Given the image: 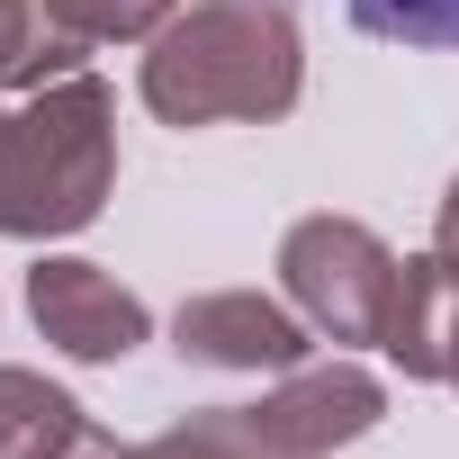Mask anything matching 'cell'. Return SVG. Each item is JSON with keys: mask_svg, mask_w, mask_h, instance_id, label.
Masks as SVG:
<instances>
[{"mask_svg": "<svg viewBox=\"0 0 459 459\" xmlns=\"http://www.w3.org/2000/svg\"><path fill=\"white\" fill-rule=\"evenodd\" d=\"M307 91V37L289 0H180L144 46V108L162 126H271Z\"/></svg>", "mask_w": 459, "mask_h": 459, "instance_id": "cell-1", "label": "cell"}, {"mask_svg": "<svg viewBox=\"0 0 459 459\" xmlns=\"http://www.w3.org/2000/svg\"><path fill=\"white\" fill-rule=\"evenodd\" d=\"M117 180V100L91 73H64L0 108V235H82Z\"/></svg>", "mask_w": 459, "mask_h": 459, "instance_id": "cell-2", "label": "cell"}, {"mask_svg": "<svg viewBox=\"0 0 459 459\" xmlns=\"http://www.w3.org/2000/svg\"><path fill=\"white\" fill-rule=\"evenodd\" d=\"M396 253L369 235L360 216H298L280 244V289L325 342H387L396 307Z\"/></svg>", "mask_w": 459, "mask_h": 459, "instance_id": "cell-3", "label": "cell"}, {"mask_svg": "<svg viewBox=\"0 0 459 459\" xmlns=\"http://www.w3.org/2000/svg\"><path fill=\"white\" fill-rule=\"evenodd\" d=\"M28 316H37V333H46L55 351H73V360H126V351L153 333L144 298L117 289L100 262H73V253H55V262L28 271Z\"/></svg>", "mask_w": 459, "mask_h": 459, "instance_id": "cell-4", "label": "cell"}, {"mask_svg": "<svg viewBox=\"0 0 459 459\" xmlns=\"http://www.w3.org/2000/svg\"><path fill=\"white\" fill-rule=\"evenodd\" d=\"M253 414L271 423L280 450H298V459H333L342 441H360V432L387 423V387H378L360 360H298V369H280V387H271Z\"/></svg>", "mask_w": 459, "mask_h": 459, "instance_id": "cell-5", "label": "cell"}, {"mask_svg": "<svg viewBox=\"0 0 459 459\" xmlns=\"http://www.w3.org/2000/svg\"><path fill=\"white\" fill-rule=\"evenodd\" d=\"M171 342H180V360H198V369H298L307 342H316V325H307L298 307L262 298V289H207V298L180 307Z\"/></svg>", "mask_w": 459, "mask_h": 459, "instance_id": "cell-6", "label": "cell"}, {"mask_svg": "<svg viewBox=\"0 0 459 459\" xmlns=\"http://www.w3.org/2000/svg\"><path fill=\"white\" fill-rule=\"evenodd\" d=\"M450 325H459V280L441 271V253L405 262V271H396V307H387V342H378V351H387L405 378H441Z\"/></svg>", "mask_w": 459, "mask_h": 459, "instance_id": "cell-7", "label": "cell"}, {"mask_svg": "<svg viewBox=\"0 0 459 459\" xmlns=\"http://www.w3.org/2000/svg\"><path fill=\"white\" fill-rule=\"evenodd\" d=\"M82 423H91V414H82L55 378L0 369V459H64Z\"/></svg>", "mask_w": 459, "mask_h": 459, "instance_id": "cell-8", "label": "cell"}, {"mask_svg": "<svg viewBox=\"0 0 459 459\" xmlns=\"http://www.w3.org/2000/svg\"><path fill=\"white\" fill-rule=\"evenodd\" d=\"M82 73V37L46 19V0H0V91H46Z\"/></svg>", "mask_w": 459, "mask_h": 459, "instance_id": "cell-9", "label": "cell"}, {"mask_svg": "<svg viewBox=\"0 0 459 459\" xmlns=\"http://www.w3.org/2000/svg\"><path fill=\"white\" fill-rule=\"evenodd\" d=\"M126 459H298V450H280L253 405H216V414H189V423L135 441Z\"/></svg>", "mask_w": 459, "mask_h": 459, "instance_id": "cell-10", "label": "cell"}, {"mask_svg": "<svg viewBox=\"0 0 459 459\" xmlns=\"http://www.w3.org/2000/svg\"><path fill=\"white\" fill-rule=\"evenodd\" d=\"M180 0H46V19L82 46H126V37H153Z\"/></svg>", "mask_w": 459, "mask_h": 459, "instance_id": "cell-11", "label": "cell"}, {"mask_svg": "<svg viewBox=\"0 0 459 459\" xmlns=\"http://www.w3.org/2000/svg\"><path fill=\"white\" fill-rule=\"evenodd\" d=\"M351 19L387 46H432L459 55V0H351Z\"/></svg>", "mask_w": 459, "mask_h": 459, "instance_id": "cell-12", "label": "cell"}, {"mask_svg": "<svg viewBox=\"0 0 459 459\" xmlns=\"http://www.w3.org/2000/svg\"><path fill=\"white\" fill-rule=\"evenodd\" d=\"M432 253H441V271L459 280V180H450V198H441V225H432Z\"/></svg>", "mask_w": 459, "mask_h": 459, "instance_id": "cell-13", "label": "cell"}, {"mask_svg": "<svg viewBox=\"0 0 459 459\" xmlns=\"http://www.w3.org/2000/svg\"><path fill=\"white\" fill-rule=\"evenodd\" d=\"M64 459H126V450H117V441H108V432H100V423H82V432H73V450H64Z\"/></svg>", "mask_w": 459, "mask_h": 459, "instance_id": "cell-14", "label": "cell"}, {"mask_svg": "<svg viewBox=\"0 0 459 459\" xmlns=\"http://www.w3.org/2000/svg\"><path fill=\"white\" fill-rule=\"evenodd\" d=\"M441 378H450V387H459V325H450V360H441Z\"/></svg>", "mask_w": 459, "mask_h": 459, "instance_id": "cell-15", "label": "cell"}]
</instances>
